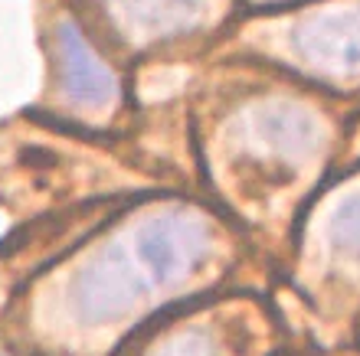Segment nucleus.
I'll list each match as a JSON object with an SVG mask.
<instances>
[{"label": "nucleus", "mask_w": 360, "mask_h": 356, "mask_svg": "<svg viewBox=\"0 0 360 356\" xmlns=\"http://www.w3.org/2000/svg\"><path fill=\"white\" fill-rule=\"evenodd\" d=\"M239 144L262 160L302 164L321 144V121L308 108L285 98L259 102L239 118Z\"/></svg>", "instance_id": "obj_2"}, {"label": "nucleus", "mask_w": 360, "mask_h": 356, "mask_svg": "<svg viewBox=\"0 0 360 356\" xmlns=\"http://www.w3.org/2000/svg\"><path fill=\"white\" fill-rule=\"evenodd\" d=\"M292 49L304 69L328 79L360 75V7L324 10L292 29Z\"/></svg>", "instance_id": "obj_3"}, {"label": "nucleus", "mask_w": 360, "mask_h": 356, "mask_svg": "<svg viewBox=\"0 0 360 356\" xmlns=\"http://www.w3.org/2000/svg\"><path fill=\"white\" fill-rule=\"evenodd\" d=\"M213 0H105L115 29L131 43L180 37L210 17Z\"/></svg>", "instance_id": "obj_4"}, {"label": "nucleus", "mask_w": 360, "mask_h": 356, "mask_svg": "<svg viewBox=\"0 0 360 356\" xmlns=\"http://www.w3.org/2000/svg\"><path fill=\"white\" fill-rule=\"evenodd\" d=\"M213 255V225L187 206H164L124 225L79 265L66 284V317L112 327L193 278Z\"/></svg>", "instance_id": "obj_1"}, {"label": "nucleus", "mask_w": 360, "mask_h": 356, "mask_svg": "<svg viewBox=\"0 0 360 356\" xmlns=\"http://www.w3.org/2000/svg\"><path fill=\"white\" fill-rule=\"evenodd\" d=\"M331 239L347 258L360 262V197L344 199L331 219Z\"/></svg>", "instance_id": "obj_6"}, {"label": "nucleus", "mask_w": 360, "mask_h": 356, "mask_svg": "<svg viewBox=\"0 0 360 356\" xmlns=\"http://www.w3.org/2000/svg\"><path fill=\"white\" fill-rule=\"evenodd\" d=\"M151 356H219L217 343L203 330H180L174 337H167Z\"/></svg>", "instance_id": "obj_7"}, {"label": "nucleus", "mask_w": 360, "mask_h": 356, "mask_svg": "<svg viewBox=\"0 0 360 356\" xmlns=\"http://www.w3.org/2000/svg\"><path fill=\"white\" fill-rule=\"evenodd\" d=\"M59 62H63V92L76 108L102 112L118 98V79L105 59L89 46L76 23L59 27Z\"/></svg>", "instance_id": "obj_5"}]
</instances>
